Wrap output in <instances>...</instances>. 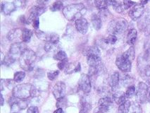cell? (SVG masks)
<instances>
[{"instance_id": "cell-1", "label": "cell", "mask_w": 150, "mask_h": 113, "mask_svg": "<svg viewBox=\"0 0 150 113\" xmlns=\"http://www.w3.org/2000/svg\"><path fill=\"white\" fill-rule=\"evenodd\" d=\"M63 14L66 19L69 21H76L85 14L86 9L83 4H73L66 6L63 9Z\"/></svg>"}, {"instance_id": "cell-2", "label": "cell", "mask_w": 150, "mask_h": 113, "mask_svg": "<svg viewBox=\"0 0 150 113\" xmlns=\"http://www.w3.org/2000/svg\"><path fill=\"white\" fill-rule=\"evenodd\" d=\"M36 93L37 90L35 87L30 83L17 85L13 90V96L22 100L34 97L36 95Z\"/></svg>"}, {"instance_id": "cell-3", "label": "cell", "mask_w": 150, "mask_h": 113, "mask_svg": "<svg viewBox=\"0 0 150 113\" xmlns=\"http://www.w3.org/2000/svg\"><path fill=\"white\" fill-rule=\"evenodd\" d=\"M36 59L37 56L34 51L27 48L19 58L21 67L24 70L29 71V72L33 70Z\"/></svg>"}, {"instance_id": "cell-4", "label": "cell", "mask_w": 150, "mask_h": 113, "mask_svg": "<svg viewBox=\"0 0 150 113\" xmlns=\"http://www.w3.org/2000/svg\"><path fill=\"white\" fill-rule=\"evenodd\" d=\"M128 28V22L123 18L116 19L112 21L108 27V32L111 35L122 34L126 31Z\"/></svg>"}, {"instance_id": "cell-5", "label": "cell", "mask_w": 150, "mask_h": 113, "mask_svg": "<svg viewBox=\"0 0 150 113\" xmlns=\"http://www.w3.org/2000/svg\"><path fill=\"white\" fill-rule=\"evenodd\" d=\"M27 49V47L23 43H16L13 44L11 46L8 53V56L12 60L16 61L17 58H20L25 50Z\"/></svg>"}, {"instance_id": "cell-6", "label": "cell", "mask_w": 150, "mask_h": 113, "mask_svg": "<svg viewBox=\"0 0 150 113\" xmlns=\"http://www.w3.org/2000/svg\"><path fill=\"white\" fill-rule=\"evenodd\" d=\"M116 64L118 69L123 72H129L131 70L132 62L128 60L123 55H120L116 58Z\"/></svg>"}, {"instance_id": "cell-7", "label": "cell", "mask_w": 150, "mask_h": 113, "mask_svg": "<svg viewBox=\"0 0 150 113\" xmlns=\"http://www.w3.org/2000/svg\"><path fill=\"white\" fill-rule=\"evenodd\" d=\"M147 85L143 82L139 83L137 92H136V98H137V101L141 102V103L145 102L146 101V99H147Z\"/></svg>"}, {"instance_id": "cell-8", "label": "cell", "mask_w": 150, "mask_h": 113, "mask_svg": "<svg viewBox=\"0 0 150 113\" xmlns=\"http://www.w3.org/2000/svg\"><path fill=\"white\" fill-rule=\"evenodd\" d=\"M35 33L37 37L41 41L59 43V37L57 33H47L40 30H36Z\"/></svg>"}, {"instance_id": "cell-9", "label": "cell", "mask_w": 150, "mask_h": 113, "mask_svg": "<svg viewBox=\"0 0 150 113\" xmlns=\"http://www.w3.org/2000/svg\"><path fill=\"white\" fill-rule=\"evenodd\" d=\"M144 13V5L136 4L130 9L128 14L132 21H137L142 17Z\"/></svg>"}, {"instance_id": "cell-10", "label": "cell", "mask_w": 150, "mask_h": 113, "mask_svg": "<svg viewBox=\"0 0 150 113\" xmlns=\"http://www.w3.org/2000/svg\"><path fill=\"white\" fill-rule=\"evenodd\" d=\"M78 86L83 93H89L91 91L92 86L90 76L87 74H82L78 82Z\"/></svg>"}, {"instance_id": "cell-11", "label": "cell", "mask_w": 150, "mask_h": 113, "mask_svg": "<svg viewBox=\"0 0 150 113\" xmlns=\"http://www.w3.org/2000/svg\"><path fill=\"white\" fill-rule=\"evenodd\" d=\"M52 93L57 100L64 98L66 94V84L62 81H58L52 88Z\"/></svg>"}, {"instance_id": "cell-12", "label": "cell", "mask_w": 150, "mask_h": 113, "mask_svg": "<svg viewBox=\"0 0 150 113\" xmlns=\"http://www.w3.org/2000/svg\"><path fill=\"white\" fill-rule=\"evenodd\" d=\"M47 7L44 5H38L35 6L30 10V15L28 21H34L36 18H38L40 16H41L42 14H44L46 11Z\"/></svg>"}, {"instance_id": "cell-13", "label": "cell", "mask_w": 150, "mask_h": 113, "mask_svg": "<svg viewBox=\"0 0 150 113\" xmlns=\"http://www.w3.org/2000/svg\"><path fill=\"white\" fill-rule=\"evenodd\" d=\"M113 101V99L107 96L99 99L98 102L99 111H102L103 112H108L112 107Z\"/></svg>"}, {"instance_id": "cell-14", "label": "cell", "mask_w": 150, "mask_h": 113, "mask_svg": "<svg viewBox=\"0 0 150 113\" xmlns=\"http://www.w3.org/2000/svg\"><path fill=\"white\" fill-rule=\"evenodd\" d=\"M76 28L81 34H86L88 31V22L85 18H80L75 21Z\"/></svg>"}, {"instance_id": "cell-15", "label": "cell", "mask_w": 150, "mask_h": 113, "mask_svg": "<svg viewBox=\"0 0 150 113\" xmlns=\"http://www.w3.org/2000/svg\"><path fill=\"white\" fill-rule=\"evenodd\" d=\"M120 81H121V79H120L119 73L117 72H114L111 74L109 79V84L110 87H111V90H116L117 89L118 86H119Z\"/></svg>"}, {"instance_id": "cell-16", "label": "cell", "mask_w": 150, "mask_h": 113, "mask_svg": "<svg viewBox=\"0 0 150 113\" xmlns=\"http://www.w3.org/2000/svg\"><path fill=\"white\" fill-rule=\"evenodd\" d=\"M80 112L79 113H89L92 108L91 102L88 97H83L80 102Z\"/></svg>"}, {"instance_id": "cell-17", "label": "cell", "mask_w": 150, "mask_h": 113, "mask_svg": "<svg viewBox=\"0 0 150 113\" xmlns=\"http://www.w3.org/2000/svg\"><path fill=\"white\" fill-rule=\"evenodd\" d=\"M87 62L90 67H101L102 60L98 55H88L87 56Z\"/></svg>"}, {"instance_id": "cell-18", "label": "cell", "mask_w": 150, "mask_h": 113, "mask_svg": "<svg viewBox=\"0 0 150 113\" xmlns=\"http://www.w3.org/2000/svg\"><path fill=\"white\" fill-rule=\"evenodd\" d=\"M16 6L14 3L3 2L1 4V12L4 15H9L16 9Z\"/></svg>"}, {"instance_id": "cell-19", "label": "cell", "mask_w": 150, "mask_h": 113, "mask_svg": "<svg viewBox=\"0 0 150 113\" xmlns=\"http://www.w3.org/2000/svg\"><path fill=\"white\" fill-rule=\"evenodd\" d=\"M150 22V13L149 12H145L142 16L140 20L138 22V27L140 30H144L148 26Z\"/></svg>"}, {"instance_id": "cell-20", "label": "cell", "mask_w": 150, "mask_h": 113, "mask_svg": "<svg viewBox=\"0 0 150 113\" xmlns=\"http://www.w3.org/2000/svg\"><path fill=\"white\" fill-rule=\"evenodd\" d=\"M23 30L20 28H13L8 33L7 38L8 41H13L14 40L19 39L21 37H22Z\"/></svg>"}, {"instance_id": "cell-21", "label": "cell", "mask_w": 150, "mask_h": 113, "mask_svg": "<svg viewBox=\"0 0 150 113\" xmlns=\"http://www.w3.org/2000/svg\"><path fill=\"white\" fill-rule=\"evenodd\" d=\"M112 99L116 104L121 105V103H123L127 100V97L125 95V93H123L122 91H117L113 95Z\"/></svg>"}, {"instance_id": "cell-22", "label": "cell", "mask_w": 150, "mask_h": 113, "mask_svg": "<svg viewBox=\"0 0 150 113\" xmlns=\"http://www.w3.org/2000/svg\"><path fill=\"white\" fill-rule=\"evenodd\" d=\"M137 38V32L135 29L132 28L128 31V35H127L126 41L127 43L130 45H133L135 44Z\"/></svg>"}, {"instance_id": "cell-23", "label": "cell", "mask_w": 150, "mask_h": 113, "mask_svg": "<svg viewBox=\"0 0 150 113\" xmlns=\"http://www.w3.org/2000/svg\"><path fill=\"white\" fill-rule=\"evenodd\" d=\"M60 48L59 43H53V42H47L45 45V50L47 53L58 51Z\"/></svg>"}, {"instance_id": "cell-24", "label": "cell", "mask_w": 150, "mask_h": 113, "mask_svg": "<svg viewBox=\"0 0 150 113\" xmlns=\"http://www.w3.org/2000/svg\"><path fill=\"white\" fill-rule=\"evenodd\" d=\"M92 23L94 28L96 31H99L102 28V18L97 14H93L92 16Z\"/></svg>"}, {"instance_id": "cell-25", "label": "cell", "mask_w": 150, "mask_h": 113, "mask_svg": "<svg viewBox=\"0 0 150 113\" xmlns=\"http://www.w3.org/2000/svg\"><path fill=\"white\" fill-rule=\"evenodd\" d=\"M33 31L30 29L28 28H23V29L22 33V41L24 43H28L30 41L31 38L33 36Z\"/></svg>"}, {"instance_id": "cell-26", "label": "cell", "mask_w": 150, "mask_h": 113, "mask_svg": "<svg viewBox=\"0 0 150 113\" xmlns=\"http://www.w3.org/2000/svg\"><path fill=\"white\" fill-rule=\"evenodd\" d=\"M130 102L129 100H126L121 105H119V107L118 109L117 113H128L130 108Z\"/></svg>"}, {"instance_id": "cell-27", "label": "cell", "mask_w": 150, "mask_h": 113, "mask_svg": "<svg viewBox=\"0 0 150 113\" xmlns=\"http://www.w3.org/2000/svg\"><path fill=\"white\" fill-rule=\"evenodd\" d=\"M95 4L97 9H99V11H104V10L107 9L108 4L105 0H95Z\"/></svg>"}, {"instance_id": "cell-28", "label": "cell", "mask_w": 150, "mask_h": 113, "mask_svg": "<svg viewBox=\"0 0 150 113\" xmlns=\"http://www.w3.org/2000/svg\"><path fill=\"white\" fill-rule=\"evenodd\" d=\"M123 55L125 57H126L128 60L132 62L134 59H135V48H134V47H130L126 52H125V53L123 54Z\"/></svg>"}, {"instance_id": "cell-29", "label": "cell", "mask_w": 150, "mask_h": 113, "mask_svg": "<svg viewBox=\"0 0 150 113\" xmlns=\"http://www.w3.org/2000/svg\"><path fill=\"white\" fill-rule=\"evenodd\" d=\"M112 7L115 10V11L119 14L123 13L125 10L123 2H120V1H115L114 4L112 5Z\"/></svg>"}, {"instance_id": "cell-30", "label": "cell", "mask_w": 150, "mask_h": 113, "mask_svg": "<svg viewBox=\"0 0 150 113\" xmlns=\"http://www.w3.org/2000/svg\"><path fill=\"white\" fill-rule=\"evenodd\" d=\"M85 54L87 56H88V55H98V56H100V51H99V48L97 46H92L91 48H88V50H87Z\"/></svg>"}, {"instance_id": "cell-31", "label": "cell", "mask_w": 150, "mask_h": 113, "mask_svg": "<svg viewBox=\"0 0 150 113\" xmlns=\"http://www.w3.org/2000/svg\"><path fill=\"white\" fill-rule=\"evenodd\" d=\"M25 73L24 72H17L14 74L13 76V80L16 83H21V81L25 79Z\"/></svg>"}, {"instance_id": "cell-32", "label": "cell", "mask_w": 150, "mask_h": 113, "mask_svg": "<svg viewBox=\"0 0 150 113\" xmlns=\"http://www.w3.org/2000/svg\"><path fill=\"white\" fill-rule=\"evenodd\" d=\"M117 41V37L115 35L110 34L107 38L104 40L105 45H114Z\"/></svg>"}, {"instance_id": "cell-33", "label": "cell", "mask_w": 150, "mask_h": 113, "mask_svg": "<svg viewBox=\"0 0 150 113\" xmlns=\"http://www.w3.org/2000/svg\"><path fill=\"white\" fill-rule=\"evenodd\" d=\"M62 8H63L62 1H57L52 4V6H50V10H51L52 11H60Z\"/></svg>"}, {"instance_id": "cell-34", "label": "cell", "mask_w": 150, "mask_h": 113, "mask_svg": "<svg viewBox=\"0 0 150 113\" xmlns=\"http://www.w3.org/2000/svg\"><path fill=\"white\" fill-rule=\"evenodd\" d=\"M54 58L56 60L63 61L66 60V59H67V55H66V53L64 51H63V50H59V51H58L56 53Z\"/></svg>"}, {"instance_id": "cell-35", "label": "cell", "mask_w": 150, "mask_h": 113, "mask_svg": "<svg viewBox=\"0 0 150 113\" xmlns=\"http://www.w3.org/2000/svg\"><path fill=\"white\" fill-rule=\"evenodd\" d=\"M135 93V86H130L127 88L126 92H125V95H126L127 98H132V96H134Z\"/></svg>"}, {"instance_id": "cell-36", "label": "cell", "mask_w": 150, "mask_h": 113, "mask_svg": "<svg viewBox=\"0 0 150 113\" xmlns=\"http://www.w3.org/2000/svg\"><path fill=\"white\" fill-rule=\"evenodd\" d=\"M5 82V85H6V86L7 87L9 90H13V88L16 87V85L15 83H16L14 80H11V79H6V81H4Z\"/></svg>"}, {"instance_id": "cell-37", "label": "cell", "mask_w": 150, "mask_h": 113, "mask_svg": "<svg viewBox=\"0 0 150 113\" xmlns=\"http://www.w3.org/2000/svg\"><path fill=\"white\" fill-rule=\"evenodd\" d=\"M59 74V71L55 70V71H52V72H49L47 73V77L50 81H54L56 79V78L57 77Z\"/></svg>"}, {"instance_id": "cell-38", "label": "cell", "mask_w": 150, "mask_h": 113, "mask_svg": "<svg viewBox=\"0 0 150 113\" xmlns=\"http://www.w3.org/2000/svg\"><path fill=\"white\" fill-rule=\"evenodd\" d=\"M123 6H124L125 10H126L132 7V6L137 4V3L134 2V1H131V0H124V1H123Z\"/></svg>"}, {"instance_id": "cell-39", "label": "cell", "mask_w": 150, "mask_h": 113, "mask_svg": "<svg viewBox=\"0 0 150 113\" xmlns=\"http://www.w3.org/2000/svg\"><path fill=\"white\" fill-rule=\"evenodd\" d=\"M68 59H66V60H63V61H60V62H59L57 66H58V68L60 70H64L66 69L68 67Z\"/></svg>"}, {"instance_id": "cell-40", "label": "cell", "mask_w": 150, "mask_h": 113, "mask_svg": "<svg viewBox=\"0 0 150 113\" xmlns=\"http://www.w3.org/2000/svg\"><path fill=\"white\" fill-rule=\"evenodd\" d=\"M121 83L123 85V86H125L127 85H128L129 83H130V82L132 81V79L129 76H125L124 78L121 79Z\"/></svg>"}, {"instance_id": "cell-41", "label": "cell", "mask_w": 150, "mask_h": 113, "mask_svg": "<svg viewBox=\"0 0 150 113\" xmlns=\"http://www.w3.org/2000/svg\"><path fill=\"white\" fill-rule=\"evenodd\" d=\"M132 112L133 113H141L142 112V109L139 104L134 103L132 107Z\"/></svg>"}, {"instance_id": "cell-42", "label": "cell", "mask_w": 150, "mask_h": 113, "mask_svg": "<svg viewBox=\"0 0 150 113\" xmlns=\"http://www.w3.org/2000/svg\"><path fill=\"white\" fill-rule=\"evenodd\" d=\"M66 101L65 100V98H62L59 99V100H57V105L59 108H62L63 107H64V106L66 105Z\"/></svg>"}, {"instance_id": "cell-43", "label": "cell", "mask_w": 150, "mask_h": 113, "mask_svg": "<svg viewBox=\"0 0 150 113\" xmlns=\"http://www.w3.org/2000/svg\"><path fill=\"white\" fill-rule=\"evenodd\" d=\"M27 113H39V109L36 106H30L28 109Z\"/></svg>"}, {"instance_id": "cell-44", "label": "cell", "mask_w": 150, "mask_h": 113, "mask_svg": "<svg viewBox=\"0 0 150 113\" xmlns=\"http://www.w3.org/2000/svg\"><path fill=\"white\" fill-rule=\"evenodd\" d=\"M39 26H40V21H39V18H38L33 21V27H34L36 30H38V28H39Z\"/></svg>"}, {"instance_id": "cell-45", "label": "cell", "mask_w": 150, "mask_h": 113, "mask_svg": "<svg viewBox=\"0 0 150 113\" xmlns=\"http://www.w3.org/2000/svg\"><path fill=\"white\" fill-rule=\"evenodd\" d=\"M105 1H106V2L107 3L108 6H112L116 0H105Z\"/></svg>"}, {"instance_id": "cell-46", "label": "cell", "mask_w": 150, "mask_h": 113, "mask_svg": "<svg viewBox=\"0 0 150 113\" xmlns=\"http://www.w3.org/2000/svg\"><path fill=\"white\" fill-rule=\"evenodd\" d=\"M81 64L78 63L77 64V66H76V67H75V70H74V72H79L80 71H81Z\"/></svg>"}, {"instance_id": "cell-47", "label": "cell", "mask_w": 150, "mask_h": 113, "mask_svg": "<svg viewBox=\"0 0 150 113\" xmlns=\"http://www.w3.org/2000/svg\"><path fill=\"white\" fill-rule=\"evenodd\" d=\"M54 113H64V111H63L62 108H58L57 109H56Z\"/></svg>"}, {"instance_id": "cell-48", "label": "cell", "mask_w": 150, "mask_h": 113, "mask_svg": "<svg viewBox=\"0 0 150 113\" xmlns=\"http://www.w3.org/2000/svg\"><path fill=\"white\" fill-rule=\"evenodd\" d=\"M139 1H140V4H141L144 5L148 2V1H149V0H139Z\"/></svg>"}, {"instance_id": "cell-49", "label": "cell", "mask_w": 150, "mask_h": 113, "mask_svg": "<svg viewBox=\"0 0 150 113\" xmlns=\"http://www.w3.org/2000/svg\"><path fill=\"white\" fill-rule=\"evenodd\" d=\"M1 106H3V105H4V97H3L2 94L1 95Z\"/></svg>"}, {"instance_id": "cell-50", "label": "cell", "mask_w": 150, "mask_h": 113, "mask_svg": "<svg viewBox=\"0 0 150 113\" xmlns=\"http://www.w3.org/2000/svg\"><path fill=\"white\" fill-rule=\"evenodd\" d=\"M96 113H104V112H102V111H99V112H96Z\"/></svg>"}, {"instance_id": "cell-51", "label": "cell", "mask_w": 150, "mask_h": 113, "mask_svg": "<svg viewBox=\"0 0 150 113\" xmlns=\"http://www.w3.org/2000/svg\"><path fill=\"white\" fill-rule=\"evenodd\" d=\"M149 102H150V93H149Z\"/></svg>"}, {"instance_id": "cell-52", "label": "cell", "mask_w": 150, "mask_h": 113, "mask_svg": "<svg viewBox=\"0 0 150 113\" xmlns=\"http://www.w3.org/2000/svg\"><path fill=\"white\" fill-rule=\"evenodd\" d=\"M60 1H68V0H60Z\"/></svg>"}, {"instance_id": "cell-53", "label": "cell", "mask_w": 150, "mask_h": 113, "mask_svg": "<svg viewBox=\"0 0 150 113\" xmlns=\"http://www.w3.org/2000/svg\"><path fill=\"white\" fill-rule=\"evenodd\" d=\"M50 1V0H45V2H47V1Z\"/></svg>"}, {"instance_id": "cell-54", "label": "cell", "mask_w": 150, "mask_h": 113, "mask_svg": "<svg viewBox=\"0 0 150 113\" xmlns=\"http://www.w3.org/2000/svg\"><path fill=\"white\" fill-rule=\"evenodd\" d=\"M13 113H20V112H13Z\"/></svg>"}]
</instances>
